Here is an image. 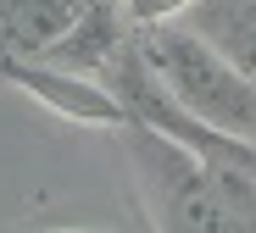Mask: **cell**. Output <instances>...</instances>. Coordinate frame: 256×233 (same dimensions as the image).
Listing matches in <instances>:
<instances>
[{
  "mask_svg": "<svg viewBox=\"0 0 256 233\" xmlns=\"http://www.w3.org/2000/svg\"><path fill=\"white\" fill-rule=\"evenodd\" d=\"M0 78L22 95H34L45 111L78 122V128H134V111L117 95L112 83L100 78H84V72H62L50 61H22V56H6L0 61Z\"/></svg>",
  "mask_w": 256,
  "mask_h": 233,
  "instance_id": "obj_4",
  "label": "cell"
},
{
  "mask_svg": "<svg viewBox=\"0 0 256 233\" xmlns=\"http://www.w3.org/2000/svg\"><path fill=\"white\" fill-rule=\"evenodd\" d=\"M122 6H112V0H90L84 6V17L50 39L45 50H39L34 61H50L62 72H84V78H95V72H112V61L122 56Z\"/></svg>",
  "mask_w": 256,
  "mask_h": 233,
  "instance_id": "obj_5",
  "label": "cell"
},
{
  "mask_svg": "<svg viewBox=\"0 0 256 233\" xmlns=\"http://www.w3.org/2000/svg\"><path fill=\"white\" fill-rule=\"evenodd\" d=\"M190 28L223 50L245 78H256V0H200L190 11Z\"/></svg>",
  "mask_w": 256,
  "mask_h": 233,
  "instance_id": "obj_6",
  "label": "cell"
},
{
  "mask_svg": "<svg viewBox=\"0 0 256 233\" xmlns=\"http://www.w3.org/2000/svg\"><path fill=\"white\" fill-rule=\"evenodd\" d=\"M200 6V0H122V22H134L140 33L145 28H167V22H178Z\"/></svg>",
  "mask_w": 256,
  "mask_h": 233,
  "instance_id": "obj_7",
  "label": "cell"
},
{
  "mask_svg": "<svg viewBox=\"0 0 256 233\" xmlns=\"http://www.w3.org/2000/svg\"><path fill=\"white\" fill-rule=\"evenodd\" d=\"M128 139L167 233H256V172L206 167L140 122L128 128Z\"/></svg>",
  "mask_w": 256,
  "mask_h": 233,
  "instance_id": "obj_1",
  "label": "cell"
},
{
  "mask_svg": "<svg viewBox=\"0 0 256 233\" xmlns=\"http://www.w3.org/2000/svg\"><path fill=\"white\" fill-rule=\"evenodd\" d=\"M106 83L128 100V111H134L140 128L173 139V145L190 150L195 161H206V167H234V172H256V139L228 133V128H218V122L195 117L190 106H178L173 95H167V83L150 72V61L140 56V44H122V56L112 61Z\"/></svg>",
  "mask_w": 256,
  "mask_h": 233,
  "instance_id": "obj_3",
  "label": "cell"
},
{
  "mask_svg": "<svg viewBox=\"0 0 256 233\" xmlns=\"http://www.w3.org/2000/svg\"><path fill=\"white\" fill-rule=\"evenodd\" d=\"M134 44H140V56L150 61V72L167 83V95L178 106H190L195 117L218 122L228 133L256 139V78H245L223 50H212L190 22L145 28Z\"/></svg>",
  "mask_w": 256,
  "mask_h": 233,
  "instance_id": "obj_2",
  "label": "cell"
}]
</instances>
